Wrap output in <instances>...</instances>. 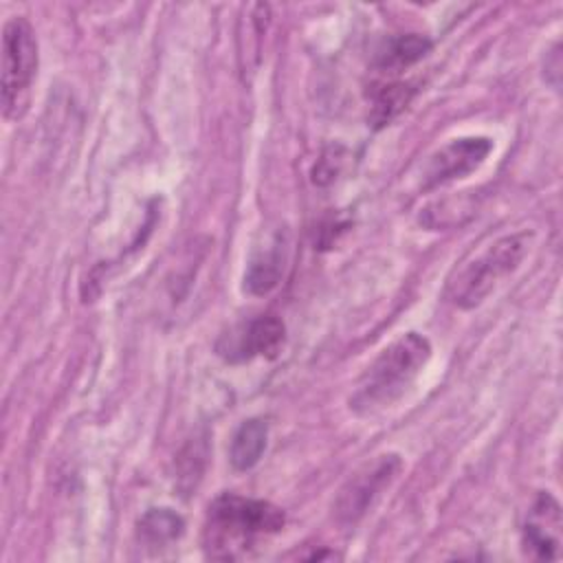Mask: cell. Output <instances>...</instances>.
<instances>
[{"instance_id": "cell-8", "label": "cell", "mask_w": 563, "mask_h": 563, "mask_svg": "<svg viewBox=\"0 0 563 563\" xmlns=\"http://www.w3.org/2000/svg\"><path fill=\"white\" fill-rule=\"evenodd\" d=\"M561 508L550 493H539L526 512L521 541L528 556L539 561L559 559L561 550Z\"/></svg>"}, {"instance_id": "cell-10", "label": "cell", "mask_w": 563, "mask_h": 563, "mask_svg": "<svg viewBox=\"0 0 563 563\" xmlns=\"http://www.w3.org/2000/svg\"><path fill=\"white\" fill-rule=\"evenodd\" d=\"M266 440H268V424L260 418L244 420L238 431L233 433L231 449H229V460L233 468L238 471H249L253 468L262 453L266 451Z\"/></svg>"}, {"instance_id": "cell-1", "label": "cell", "mask_w": 563, "mask_h": 563, "mask_svg": "<svg viewBox=\"0 0 563 563\" xmlns=\"http://www.w3.org/2000/svg\"><path fill=\"white\" fill-rule=\"evenodd\" d=\"M431 358L427 336L407 332L389 343L363 372L352 396L350 409L358 416H374L400 400Z\"/></svg>"}, {"instance_id": "cell-4", "label": "cell", "mask_w": 563, "mask_h": 563, "mask_svg": "<svg viewBox=\"0 0 563 563\" xmlns=\"http://www.w3.org/2000/svg\"><path fill=\"white\" fill-rule=\"evenodd\" d=\"M37 70V40L26 18H11L2 29V110L18 119Z\"/></svg>"}, {"instance_id": "cell-5", "label": "cell", "mask_w": 563, "mask_h": 563, "mask_svg": "<svg viewBox=\"0 0 563 563\" xmlns=\"http://www.w3.org/2000/svg\"><path fill=\"white\" fill-rule=\"evenodd\" d=\"M402 468V460L396 453H385L363 464L339 490L334 501V512L341 523H356L374 501L391 486Z\"/></svg>"}, {"instance_id": "cell-3", "label": "cell", "mask_w": 563, "mask_h": 563, "mask_svg": "<svg viewBox=\"0 0 563 563\" xmlns=\"http://www.w3.org/2000/svg\"><path fill=\"white\" fill-rule=\"evenodd\" d=\"M532 233L519 231L512 235H504L495 240L486 251H482L475 260L464 264L455 277L449 282V295L460 308L479 306L493 288L510 275L523 255L528 253Z\"/></svg>"}, {"instance_id": "cell-7", "label": "cell", "mask_w": 563, "mask_h": 563, "mask_svg": "<svg viewBox=\"0 0 563 563\" xmlns=\"http://www.w3.org/2000/svg\"><path fill=\"white\" fill-rule=\"evenodd\" d=\"M493 150V141L486 136L453 139L429 156L422 167V189L457 180L475 172Z\"/></svg>"}, {"instance_id": "cell-13", "label": "cell", "mask_w": 563, "mask_h": 563, "mask_svg": "<svg viewBox=\"0 0 563 563\" xmlns=\"http://www.w3.org/2000/svg\"><path fill=\"white\" fill-rule=\"evenodd\" d=\"M413 97V86L411 84H387L380 86V90L374 95V106H372V123L376 128L387 125L396 114H400L407 103Z\"/></svg>"}, {"instance_id": "cell-12", "label": "cell", "mask_w": 563, "mask_h": 563, "mask_svg": "<svg viewBox=\"0 0 563 563\" xmlns=\"http://www.w3.org/2000/svg\"><path fill=\"white\" fill-rule=\"evenodd\" d=\"M183 519L169 508H152L139 521V534L152 545H163L183 534Z\"/></svg>"}, {"instance_id": "cell-11", "label": "cell", "mask_w": 563, "mask_h": 563, "mask_svg": "<svg viewBox=\"0 0 563 563\" xmlns=\"http://www.w3.org/2000/svg\"><path fill=\"white\" fill-rule=\"evenodd\" d=\"M431 51V42L420 33L389 37L376 53V66L383 70H402Z\"/></svg>"}, {"instance_id": "cell-2", "label": "cell", "mask_w": 563, "mask_h": 563, "mask_svg": "<svg viewBox=\"0 0 563 563\" xmlns=\"http://www.w3.org/2000/svg\"><path fill=\"white\" fill-rule=\"evenodd\" d=\"M284 521L282 508L271 501L227 493L209 506L205 548L213 559H235L260 537L279 532Z\"/></svg>"}, {"instance_id": "cell-9", "label": "cell", "mask_w": 563, "mask_h": 563, "mask_svg": "<svg viewBox=\"0 0 563 563\" xmlns=\"http://www.w3.org/2000/svg\"><path fill=\"white\" fill-rule=\"evenodd\" d=\"M286 262V238L282 231L271 235L266 246L255 251V255L249 262V268L244 273V288L251 295H266L271 292L284 273Z\"/></svg>"}, {"instance_id": "cell-6", "label": "cell", "mask_w": 563, "mask_h": 563, "mask_svg": "<svg viewBox=\"0 0 563 563\" xmlns=\"http://www.w3.org/2000/svg\"><path fill=\"white\" fill-rule=\"evenodd\" d=\"M286 339V328L275 314H260L227 332L218 341V354L231 363L251 361L255 356L273 358L279 354Z\"/></svg>"}]
</instances>
